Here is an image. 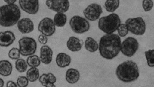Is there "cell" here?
Returning a JSON list of instances; mask_svg holds the SVG:
<instances>
[{"label":"cell","mask_w":154,"mask_h":87,"mask_svg":"<svg viewBox=\"0 0 154 87\" xmlns=\"http://www.w3.org/2000/svg\"><path fill=\"white\" fill-rule=\"evenodd\" d=\"M38 30L42 34L47 37L51 36L56 31V26L52 19L45 17L39 22Z\"/></svg>","instance_id":"obj_10"},{"label":"cell","mask_w":154,"mask_h":87,"mask_svg":"<svg viewBox=\"0 0 154 87\" xmlns=\"http://www.w3.org/2000/svg\"><path fill=\"white\" fill-rule=\"evenodd\" d=\"M121 24L120 18L116 13L111 14L99 19L98 28L106 34H113L117 30Z\"/></svg>","instance_id":"obj_4"},{"label":"cell","mask_w":154,"mask_h":87,"mask_svg":"<svg viewBox=\"0 0 154 87\" xmlns=\"http://www.w3.org/2000/svg\"><path fill=\"white\" fill-rule=\"evenodd\" d=\"M15 66L17 71L20 73L25 72L27 69V64L24 59H19L15 63Z\"/></svg>","instance_id":"obj_25"},{"label":"cell","mask_w":154,"mask_h":87,"mask_svg":"<svg viewBox=\"0 0 154 87\" xmlns=\"http://www.w3.org/2000/svg\"><path fill=\"white\" fill-rule=\"evenodd\" d=\"M53 55L52 50L48 45H44L40 48V60L45 65H48L51 62Z\"/></svg>","instance_id":"obj_15"},{"label":"cell","mask_w":154,"mask_h":87,"mask_svg":"<svg viewBox=\"0 0 154 87\" xmlns=\"http://www.w3.org/2000/svg\"><path fill=\"white\" fill-rule=\"evenodd\" d=\"M18 43L20 54L22 56L33 55L37 50V43L33 38L25 37L20 39Z\"/></svg>","instance_id":"obj_6"},{"label":"cell","mask_w":154,"mask_h":87,"mask_svg":"<svg viewBox=\"0 0 154 87\" xmlns=\"http://www.w3.org/2000/svg\"><path fill=\"white\" fill-rule=\"evenodd\" d=\"M7 87H17V84L12 81H9L8 82L7 84Z\"/></svg>","instance_id":"obj_33"},{"label":"cell","mask_w":154,"mask_h":87,"mask_svg":"<svg viewBox=\"0 0 154 87\" xmlns=\"http://www.w3.org/2000/svg\"><path fill=\"white\" fill-rule=\"evenodd\" d=\"M53 21L55 26L58 27H63L67 22V16L63 13H57L54 16Z\"/></svg>","instance_id":"obj_22"},{"label":"cell","mask_w":154,"mask_h":87,"mask_svg":"<svg viewBox=\"0 0 154 87\" xmlns=\"http://www.w3.org/2000/svg\"><path fill=\"white\" fill-rule=\"evenodd\" d=\"M39 82L43 86L45 87H55L54 84L56 82L57 79L55 75L51 73L44 74L39 77Z\"/></svg>","instance_id":"obj_17"},{"label":"cell","mask_w":154,"mask_h":87,"mask_svg":"<svg viewBox=\"0 0 154 87\" xmlns=\"http://www.w3.org/2000/svg\"><path fill=\"white\" fill-rule=\"evenodd\" d=\"M117 30L119 35L121 37H124L128 33V29L125 24H121Z\"/></svg>","instance_id":"obj_29"},{"label":"cell","mask_w":154,"mask_h":87,"mask_svg":"<svg viewBox=\"0 0 154 87\" xmlns=\"http://www.w3.org/2000/svg\"><path fill=\"white\" fill-rule=\"evenodd\" d=\"M84 44L83 40H80L75 37L72 36L67 41L66 45L70 51L74 52L80 51Z\"/></svg>","instance_id":"obj_16"},{"label":"cell","mask_w":154,"mask_h":87,"mask_svg":"<svg viewBox=\"0 0 154 87\" xmlns=\"http://www.w3.org/2000/svg\"><path fill=\"white\" fill-rule=\"evenodd\" d=\"M85 47L87 51L91 53H94L98 50L99 44L93 38L88 37L85 42Z\"/></svg>","instance_id":"obj_21"},{"label":"cell","mask_w":154,"mask_h":87,"mask_svg":"<svg viewBox=\"0 0 154 87\" xmlns=\"http://www.w3.org/2000/svg\"><path fill=\"white\" fill-rule=\"evenodd\" d=\"M12 65L7 60H1L0 61V74L3 76H8L12 73Z\"/></svg>","instance_id":"obj_20"},{"label":"cell","mask_w":154,"mask_h":87,"mask_svg":"<svg viewBox=\"0 0 154 87\" xmlns=\"http://www.w3.org/2000/svg\"><path fill=\"white\" fill-rule=\"evenodd\" d=\"M103 12L101 6L97 3L89 5L83 11L85 18L91 21H95L98 19Z\"/></svg>","instance_id":"obj_11"},{"label":"cell","mask_w":154,"mask_h":87,"mask_svg":"<svg viewBox=\"0 0 154 87\" xmlns=\"http://www.w3.org/2000/svg\"><path fill=\"white\" fill-rule=\"evenodd\" d=\"M80 73L77 69H68L66 73V80L70 84L76 83L80 79Z\"/></svg>","instance_id":"obj_19"},{"label":"cell","mask_w":154,"mask_h":87,"mask_svg":"<svg viewBox=\"0 0 154 87\" xmlns=\"http://www.w3.org/2000/svg\"><path fill=\"white\" fill-rule=\"evenodd\" d=\"M40 77V72L36 67H31L26 72V77L29 81L35 82L39 79Z\"/></svg>","instance_id":"obj_24"},{"label":"cell","mask_w":154,"mask_h":87,"mask_svg":"<svg viewBox=\"0 0 154 87\" xmlns=\"http://www.w3.org/2000/svg\"><path fill=\"white\" fill-rule=\"evenodd\" d=\"M72 30L75 33L84 34L89 31L90 25L85 18L79 16H74L71 18L69 22Z\"/></svg>","instance_id":"obj_7"},{"label":"cell","mask_w":154,"mask_h":87,"mask_svg":"<svg viewBox=\"0 0 154 87\" xmlns=\"http://www.w3.org/2000/svg\"><path fill=\"white\" fill-rule=\"evenodd\" d=\"M121 39L115 34H106L101 38L99 44L100 53L102 57L108 60L114 59L121 51Z\"/></svg>","instance_id":"obj_1"},{"label":"cell","mask_w":154,"mask_h":87,"mask_svg":"<svg viewBox=\"0 0 154 87\" xmlns=\"http://www.w3.org/2000/svg\"><path fill=\"white\" fill-rule=\"evenodd\" d=\"M38 40L40 44L42 45H45L47 43L48 41L47 36L43 34L40 35L38 37Z\"/></svg>","instance_id":"obj_32"},{"label":"cell","mask_w":154,"mask_h":87,"mask_svg":"<svg viewBox=\"0 0 154 87\" xmlns=\"http://www.w3.org/2000/svg\"><path fill=\"white\" fill-rule=\"evenodd\" d=\"M56 62L59 67L65 68L70 65L71 62V58L65 53H60L57 56Z\"/></svg>","instance_id":"obj_18"},{"label":"cell","mask_w":154,"mask_h":87,"mask_svg":"<svg viewBox=\"0 0 154 87\" xmlns=\"http://www.w3.org/2000/svg\"><path fill=\"white\" fill-rule=\"evenodd\" d=\"M20 7L29 14H36L39 10V0H19Z\"/></svg>","instance_id":"obj_12"},{"label":"cell","mask_w":154,"mask_h":87,"mask_svg":"<svg viewBox=\"0 0 154 87\" xmlns=\"http://www.w3.org/2000/svg\"><path fill=\"white\" fill-rule=\"evenodd\" d=\"M4 85V82L2 79L0 78V87H2Z\"/></svg>","instance_id":"obj_35"},{"label":"cell","mask_w":154,"mask_h":87,"mask_svg":"<svg viewBox=\"0 0 154 87\" xmlns=\"http://www.w3.org/2000/svg\"><path fill=\"white\" fill-rule=\"evenodd\" d=\"M19 31L23 34L30 33L33 31L34 24L32 20L28 18L21 19L17 23Z\"/></svg>","instance_id":"obj_13"},{"label":"cell","mask_w":154,"mask_h":87,"mask_svg":"<svg viewBox=\"0 0 154 87\" xmlns=\"http://www.w3.org/2000/svg\"><path fill=\"white\" fill-rule=\"evenodd\" d=\"M142 6L145 12L151 11L153 7V2L152 0H143Z\"/></svg>","instance_id":"obj_30"},{"label":"cell","mask_w":154,"mask_h":87,"mask_svg":"<svg viewBox=\"0 0 154 87\" xmlns=\"http://www.w3.org/2000/svg\"><path fill=\"white\" fill-rule=\"evenodd\" d=\"M29 81L26 77L20 76L17 80V86L19 87H26L28 85Z\"/></svg>","instance_id":"obj_31"},{"label":"cell","mask_w":154,"mask_h":87,"mask_svg":"<svg viewBox=\"0 0 154 87\" xmlns=\"http://www.w3.org/2000/svg\"><path fill=\"white\" fill-rule=\"evenodd\" d=\"M21 11L17 5L7 4L0 7V25L4 27L14 26L19 21Z\"/></svg>","instance_id":"obj_2"},{"label":"cell","mask_w":154,"mask_h":87,"mask_svg":"<svg viewBox=\"0 0 154 87\" xmlns=\"http://www.w3.org/2000/svg\"><path fill=\"white\" fill-rule=\"evenodd\" d=\"M26 63L31 67H37L40 65L41 61L37 55H31L28 57Z\"/></svg>","instance_id":"obj_26"},{"label":"cell","mask_w":154,"mask_h":87,"mask_svg":"<svg viewBox=\"0 0 154 87\" xmlns=\"http://www.w3.org/2000/svg\"><path fill=\"white\" fill-rule=\"evenodd\" d=\"M17 0H4L7 4H14Z\"/></svg>","instance_id":"obj_34"},{"label":"cell","mask_w":154,"mask_h":87,"mask_svg":"<svg viewBox=\"0 0 154 87\" xmlns=\"http://www.w3.org/2000/svg\"><path fill=\"white\" fill-rule=\"evenodd\" d=\"M145 56L147 60L148 65L150 67L154 66V50H149L145 52Z\"/></svg>","instance_id":"obj_27"},{"label":"cell","mask_w":154,"mask_h":87,"mask_svg":"<svg viewBox=\"0 0 154 87\" xmlns=\"http://www.w3.org/2000/svg\"><path fill=\"white\" fill-rule=\"evenodd\" d=\"M8 56L12 59H18L20 57V53L19 49L14 47L9 51Z\"/></svg>","instance_id":"obj_28"},{"label":"cell","mask_w":154,"mask_h":87,"mask_svg":"<svg viewBox=\"0 0 154 87\" xmlns=\"http://www.w3.org/2000/svg\"><path fill=\"white\" fill-rule=\"evenodd\" d=\"M16 36L12 31H6L0 32V46L8 47L14 43Z\"/></svg>","instance_id":"obj_14"},{"label":"cell","mask_w":154,"mask_h":87,"mask_svg":"<svg viewBox=\"0 0 154 87\" xmlns=\"http://www.w3.org/2000/svg\"><path fill=\"white\" fill-rule=\"evenodd\" d=\"M45 5L50 10L57 13H65L69 10V0H46Z\"/></svg>","instance_id":"obj_9"},{"label":"cell","mask_w":154,"mask_h":87,"mask_svg":"<svg viewBox=\"0 0 154 87\" xmlns=\"http://www.w3.org/2000/svg\"><path fill=\"white\" fill-rule=\"evenodd\" d=\"M119 0H106L104 3V8L107 12H113L118 8Z\"/></svg>","instance_id":"obj_23"},{"label":"cell","mask_w":154,"mask_h":87,"mask_svg":"<svg viewBox=\"0 0 154 87\" xmlns=\"http://www.w3.org/2000/svg\"><path fill=\"white\" fill-rule=\"evenodd\" d=\"M125 24L128 31L136 36H142L146 32V23L141 17L128 18Z\"/></svg>","instance_id":"obj_5"},{"label":"cell","mask_w":154,"mask_h":87,"mask_svg":"<svg viewBox=\"0 0 154 87\" xmlns=\"http://www.w3.org/2000/svg\"><path fill=\"white\" fill-rule=\"evenodd\" d=\"M116 74L119 80L125 83L135 81L140 76L138 66L132 60L124 62L117 66Z\"/></svg>","instance_id":"obj_3"},{"label":"cell","mask_w":154,"mask_h":87,"mask_svg":"<svg viewBox=\"0 0 154 87\" xmlns=\"http://www.w3.org/2000/svg\"><path fill=\"white\" fill-rule=\"evenodd\" d=\"M139 44L136 39L131 37H127L121 44V51L125 56L131 57L138 50Z\"/></svg>","instance_id":"obj_8"}]
</instances>
